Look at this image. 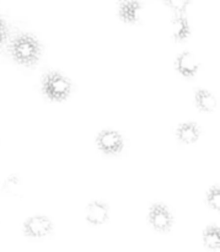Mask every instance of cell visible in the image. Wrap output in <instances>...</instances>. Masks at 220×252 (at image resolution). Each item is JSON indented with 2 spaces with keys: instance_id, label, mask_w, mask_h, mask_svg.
<instances>
[{
  "instance_id": "5",
  "label": "cell",
  "mask_w": 220,
  "mask_h": 252,
  "mask_svg": "<svg viewBox=\"0 0 220 252\" xmlns=\"http://www.w3.org/2000/svg\"><path fill=\"white\" fill-rule=\"evenodd\" d=\"M22 230L29 238L42 239L53 231V223L44 216H34L25 221Z\"/></svg>"
},
{
  "instance_id": "4",
  "label": "cell",
  "mask_w": 220,
  "mask_h": 252,
  "mask_svg": "<svg viewBox=\"0 0 220 252\" xmlns=\"http://www.w3.org/2000/svg\"><path fill=\"white\" fill-rule=\"evenodd\" d=\"M149 223L159 233H167L174 224V216L164 204H153L148 214Z\"/></svg>"
},
{
  "instance_id": "16",
  "label": "cell",
  "mask_w": 220,
  "mask_h": 252,
  "mask_svg": "<svg viewBox=\"0 0 220 252\" xmlns=\"http://www.w3.org/2000/svg\"><path fill=\"white\" fill-rule=\"evenodd\" d=\"M9 38V26L6 21L0 16V47L4 46Z\"/></svg>"
},
{
  "instance_id": "11",
  "label": "cell",
  "mask_w": 220,
  "mask_h": 252,
  "mask_svg": "<svg viewBox=\"0 0 220 252\" xmlns=\"http://www.w3.org/2000/svg\"><path fill=\"white\" fill-rule=\"evenodd\" d=\"M172 37H174L175 41L181 42L185 41L186 38H189V34H191V29H189V20L186 19L182 15H177L172 19Z\"/></svg>"
},
{
  "instance_id": "1",
  "label": "cell",
  "mask_w": 220,
  "mask_h": 252,
  "mask_svg": "<svg viewBox=\"0 0 220 252\" xmlns=\"http://www.w3.org/2000/svg\"><path fill=\"white\" fill-rule=\"evenodd\" d=\"M10 56L20 65L32 66L38 63L42 46L38 39L30 33H19L9 44Z\"/></svg>"
},
{
  "instance_id": "7",
  "label": "cell",
  "mask_w": 220,
  "mask_h": 252,
  "mask_svg": "<svg viewBox=\"0 0 220 252\" xmlns=\"http://www.w3.org/2000/svg\"><path fill=\"white\" fill-rule=\"evenodd\" d=\"M142 9L139 0H121L118 5V16L126 24H135L139 21Z\"/></svg>"
},
{
  "instance_id": "9",
  "label": "cell",
  "mask_w": 220,
  "mask_h": 252,
  "mask_svg": "<svg viewBox=\"0 0 220 252\" xmlns=\"http://www.w3.org/2000/svg\"><path fill=\"white\" fill-rule=\"evenodd\" d=\"M176 137L184 144H193L201 137V128L194 122H186L179 126Z\"/></svg>"
},
{
  "instance_id": "8",
  "label": "cell",
  "mask_w": 220,
  "mask_h": 252,
  "mask_svg": "<svg viewBox=\"0 0 220 252\" xmlns=\"http://www.w3.org/2000/svg\"><path fill=\"white\" fill-rule=\"evenodd\" d=\"M175 69L181 75L186 78H192L198 73L199 62L191 52H182L175 61Z\"/></svg>"
},
{
  "instance_id": "15",
  "label": "cell",
  "mask_w": 220,
  "mask_h": 252,
  "mask_svg": "<svg viewBox=\"0 0 220 252\" xmlns=\"http://www.w3.org/2000/svg\"><path fill=\"white\" fill-rule=\"evenodd\" d=\"M165 1L172 10L180 12V14L186 11L187 6L189 4V0H165Z\"/></svg>"
},
{
  "instance_id": "6",
  "label": "cell",
  "mask_w": 220,
  "mask_h": 252,
  "mask_svg": "<svg viewBox=\"0 0 220 252\" xmlns=\"http://www.w3.org/2000/svg\"><path fill=\"white\" fill-rule=\"evenodd\" d=\"M110 207L100 201H94L86 207V221L91 225H102L108 220Z\"/></svg>"
},
{
  "instance_id": "10",
  "label": "cell",
  "mask_w": 220,
  "mask_h": 252,
  "mask_svg": "<svg viewBox=\"0 0 220 252\" xmlns=\"http://www.w3.org/2000/svg\"><path fill=\"white\" fill-rule=\"evenodd\" d=\"M196 106L202 112H213L217 108V100L212 93L204 89H199L194 95Z\"/></svg>"
},
{
  "instance_id": "13",
  "label": "cell",
  "mask_w": 220,
  "mask_h": 252,
  "mask_svg": "<svg viewBox=\"0 0 220 252\" xmlns=\"http://www.w3.org/2000/svg\"><path fill=\"white\" fill-rule=\"evenodd\" d=\"M4 191L6 192V193L12 194V196H17V194H20V192H21V184H20L19 177L15 176V175L10 176L9 179L5 181Z\"/></svg>"
},
{
  "instance_id": "12",
  "label": "cell",
  "mask_w": 220,
  "mask_h": 252,
  "mask_svg": "<svg viewBox=\"0 0 220 252\" xmlns=\"http://www.w3.org/2000/svg\"><path fill=\"white\" fill-rule=\"evenodd\" d=\"M204 245L211 250H219L220 249V230L219 226L212 225L204 230L203 233Z\"/></svg>"
},
{
  "instance_id": "2",
  "label": "cell",
  "mask_w": 220,
  "mask_h": 252,
  "mask_svg": "<svg viewBox=\"0 0 220 252\" xmlns=\"http://www.w3.org/2000/svg\"><path fill=\"white\" fill-rule=\"evenodd\" d=\"M73 84L58 71H49L42 79V93L48 100L53 102H62L70 96Z\"/></svg>"
},
{
  "instance_id": "14",
  "label": "cell",
  "mask_w": 220,
  "mask_h": 252,
  "mask_svg": "<svg viewBox=\"0 0 220 252\" xmlns=\"http://www.w3.org/2000/svg\"><path fill=\"white\" fill-rule=\"evenodd\" d=\"M207 203L214 211L220 209V191L218 186H213L207 193Z\"/></svg>"
},
{
  "instance_id": "3",
  "label": "cell",
  "mask_w": 220,
  "mask_h": 252,
  "mask_svg": "<svg viewBox=\"0 0 220 252\" xmlns=\"http://www.w3.org/2000/svg\"><path fill=\"white\" fill-rule=\"evenodd\" d=\"M96 145L103 154L117 155L123 150L125 140H123L122 134L117 130L106 129L98 133L96 138Z\"/></svg>"
}]
</instances>
